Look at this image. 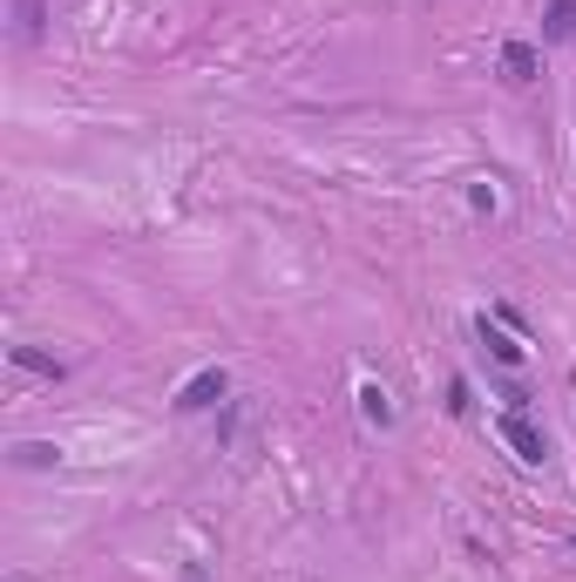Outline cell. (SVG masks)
I'll use <instances>...</instances> for the list:
<instances>
[{
  "label": "cell",
  "mask_w": 576,
  "mask_h": 582,
  "mask_svg": "<svg viewBox=\"0 0 576 582\" xmlns=\"http://www.w3.org/2000/svg\"><path fill=\"white\" fill-rule=\"evenodd\" d=\"M543 41L549 48L576 41V0H549V8H543Z\"/></svg>",
  "instance_id": "277c9868"
},
{
  "label": "cell",
  "mask_w": 576,
  "mask_h": 582,
  "mask_svg": "<svg viewBox=\"0 0 576 582\" xmlns=\"http://www.w3.org/2000/svg\"><path fill=\"white\" fill-rule=\"evenodd\" d=\"M475 399H468V379H448V413H468Z\"/></svg>",
  "instance_id": "30bf717a"
},
{
  "label": "cell",
  "mask_w": 576,
  "mask_h": 582,
  "mask_svg": "<svg viewBox=\"0 0 576 582\" xmlns=\"http://www.w3.org/2000/svg\"><path fill=\"white\" fill-rule=\"evenodd\" d=\"M502 75H509V81H536V48H529V41H509V48H502Z\"/></svg>",
  "instance_id": "5b68a950"
},
{
  "label": "cell",
  "mask_w": 576,
  "mask_h": 582,
  "mask_svg": "<svg viewBox=\"0 0 576 582\" xmlns=\"http://www.w3.org/2000/svg\"><path fill=\"white\" fill-rule=\"evenodd\" d=\"M360 413H367V427H393V399H387V386H360Z\"/></svg>",
  "instance_id": "8992f818"
},
{
  "label": "cell",
  "mask_w": 576,
  "mask_h": 582,
  "mask_svg": "<svg viewBox=\"0 0 576 582\" xmlns=\"http://www.w3.org/2000/svg\"><path fill=\"white\" fill-rule=\"evenodd\" d=\"M14 34H21V41L41 34V0H14Z\"/></svg>",
  "instance_id": "9c48e42d"
},
{
  "label": "cell",
  "mask_w": 576,
  "mask_h": 582,
  "mask_svg": "<svg viewBox=\"0 0 576 582\" xmlns=\"http://www.w3.org/2000/svg\"><path fill=\"white\" fill-rule=\"evenodd\" d=\"M224 393H231L224 366H204L197 379H184V393H177V413H211V406H217Z\"/></svg>",
  "instance_id": "7a4b0ae2"
},
{
  "label": "cell",
  "mask_w": 576,
  "mask_h": 582,
  "mask_svg": "<svg viewBox=\"0 0 576 582\" xmlns=\"http://www.w3.org/2000/svg\"><path fill=\"white\" fill-rule=\"evenodd\" d=\"M475 339L488 346V359H496V366H523V346L509 339L502 325H488V318H475Z\"/></svg>",
  "instance_id": "3957f363"
},
{
  "label": "cell",
  "mask_w": 576,
  "mask_h": 582,
  "mask_svg": "<svg viewBox=\"0 0 576 582\" xmlns=\"http://www.w3.org/2000/svg\"><path fill=\"white\" fill-rule=\"evenodd\" d=\"M8 359H14V366H21V373H41V379H61V373H68V366H61V359H48V353H35V346H14V353H8Z\"/></svg>",
  "instance_id": "52a82bcc"
},
{
  "label": "cell",
  "mask_w": 576,
  "mask_h": 582,
  "mask_svg": "<svg viewBox=\"0 0 576 582\" xmlns=\"http://www.w3.org/2000/svg\"><path fill=\"white\" fill-rule=\"evenodd\" d=\"M502 441H509V447H516V461H529V467H543V461H549V441H543V427L529 421L523 406H509V413H502Z\"/></svg>",
  "instance_id": "6da1fadb"
},
{
  "label": "cell",
  "mask_w": 576,
  "mask_h": 582,
  "mask_svg": "<svg viewBox=\"0 0 576 582\" xmlns=\"http://www.w3.org/2000/svg\"><path fill=\"white\" fill-rule=\"evenodd\" d=\"M55 461H61V454H55L48 441H21V447H14V467H55Z\"/></svg>",
  "instance_id": "ba28073f"
}]
</instances>
